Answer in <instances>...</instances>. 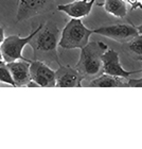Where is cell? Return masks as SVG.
Wrapping results in <instances>:
<instances>
[{
	"mask_svg": "<svg viewBox=\"0 0 142 149\" xmlns=\"http://www.w3.org/2000/svg\"><path fill=\"white\" fill-rule=\"evenodd\" d=\"M61 31L52 22L43 24L41 28L31 38L29 45L33 51V60L43 61L45 63L55 62L61 64L57 52Z\"/></svg>",
	"mask_w": 142,
	"mask_h": 149,
	"instance_id": "obj_1",
	"label": "cell"
},
{
	"mask_svg": "<svg viewBox=\"0 0 142 149\" xmlns=\"http://www.w3.org/2000/svg\"><path fill=\"white\" fill-rule=\"evenodd\" d=\"M108 49V46L103 42H88L86 46L81 48L80 59L75 68L88 82L103 74L102 56Z\"/></svg>",
	"mask_w": 142,
	"mask_h": 149,
	"instance_id": "obj_2",
	"label": "cell"
},
{
	"mask_svg": "<svg viewBox=\"0 0 142 149\" xmlns=\"http://www.w3.org/2000/svg\"><path fill=\"white\" fill-rule=\"evenodd\" d=\"M93 30L85 27L81 18H71L61 32L59 46L63 49H81L89 42Z\"/></svg>",
	"mask_w": 142,
	"mask_h": 149,
	"instance_id": "obj_3",
	"label": "cell"
},
{
	"mask_svg": "<svg viewBox=\"0 0 142 149\" xmlns=\"http://www.w3.org/2000/svg\"><path fill=\"white\" fill-rule=\"evenodd\" d=\"M41 26H43V24H39L36 28L32 30V32L28 36L26 37H20L18 34L4 37L2 43L0 44V50L2 53L3 61L6 63H9L12 61H16V60H25L26 58L22 56V50H23L25 46L29 45L31 38L41 28Z\"/></svg>",
	"mask_w": 142,
	"mask_h": 149,
	"instance_id": "obj_4",
	"label": "cell"
},
{
	"mask_svg": "<svg viewBox=\"0 0 142 149\" xmlns=\"http://www.w3.org/2000/svg\"><path fill=\"white\" fill-rule=\"evenodd\" d=\"M56 0H18L16 22H21L51 11Z\"/></svg>",
	"mask_w": 142,
	"mask_h": 149,
	"instance_id": "obj_5",
	"label": "cell"
},
{
	"mask_svg": "<svg viewBox=\"0 0 142 149\" xmlns=\"http://www.w3.org/2000/svg\"><path fill=\"white\" fill-rule=\"evenodd\" d=\"M93 33L103 35L120 44L126 43L139 34L137 28L132 24H114L93 29Z\"/></svg>",
	"mask_w": 142,
	"mask_h": 149,
	"instance_id": "obj_6",
	"label": "cell"
},
{
	"mask_svg": "<svg viewBox=\"0 0 142 149\" xmlns=\"http://www.w3.org/2000/svg\"><path fill=\"white\" fill-rule=\"evenodd\" d=\"M30 76L38 86H55V72L48 66V64L38 60H31L30 62Z\"/></svg>",
	"mask_w": 142,
	"mask_h": 149,
	"instance_id": "obj_7",
	"label": "cell"
},
{
	"mask_svg": "<svg viewBox=\"0 0 142 149\" xmlns=\"http://www.w3.org/2000/svg\"><path fill=\"white\" fill-rule=\"evenodd\" d=\"M102 63H103V72L104 74H111V76H117L122 78H130L132 74L142 72V69L139 70H125L120 64V56L117 51L112 49H107L102 56Z\"/></svg>",
	"mask_w": 142,
	"mask_h": 149,
	"instance_id": "obj_8",
	"label": "cell"
},
{
	"mask_svg": "<svg viewBox=\"0 0 142 149\" xmlns=\"http://www.w3.org/2000/svg\"><path fill=\"white\" fill-rule=\"evenodd\" d=\"M83 77L75 67L59 64L55 70V86L57 87H82Z\"/></svg>",
	"mask_w": 142,
	"mask_h": 149,
	"instance_id": "obj_9",
	"label": "cell"
},
{
	"mask_svg": "<svg viewBox=\"0 0 142 149\" xmlns=\"http://www.w3.org/2000/svg\"><path fill=\"white\" fill-rule=\"evenodd\" d=\"M30 62L31 60H16L6 63L15 86H27L31 82L30 76Z\"/></svg>",
	"mask_w": 142,
	"mask_h": 149,
	"instance_id": "obj_10",
	"label": "cell"
},
{
	"mask_svg": "<svg viewBox=\"0 0 142 149\" xmlns=\"http://www.w3.org/2000/svg\"><path fill=\"white\" fill-rule=\"evenodd\" d=\"M96 0H74L67 4H59L57 10L71 17V18H83L90 14Z\"/></svg>",
	"mask_w": 142,
	"mask_h": 149,
	"instance_id": "obj_11",
	"label": "cell"
},
{
	"mask_svg": "<svg viewBox=\"0 0 142 149\" xmlns=\"http://www.w3.org/2000/svg\"><path fill=\"white\" fill-rule=\"evenodd\" d=\"M128 79V78H127ZM127 79L117 76L104 74L89 81V87H127Z\"/></svg>",
	"mask_w": 142,
	"mask_h": 149,
	"instance_id": "obj_12",
	"label": "cell"
},
{
	"mask_svg": "<svg viewBox=\"0 0 142 149\" xmlns=\"http://www.w3.org/2000/svg\"><path fill=\"white\" fill-rule=\"evenodd\" d=\"M122 50L130 59L142 61V34H138L126 43L121 44Z\"/></svg>",
	"mask_w": 142,
	"mask_h": 149,
	"instance_id": "obj_13",
	"label": "cell"
},
{
	"mask_svg": "<svg viewBox=\"0 0 142 149\" xmlns=\"http://www.w3.org/2000/svg\"><path fill=\"white\" fill-rule=\"evenodd\" d=\"M104 8L109 15L123 18L127 14V3L124 0H104V3L98 4Z\"/></svg>",
	"mask_w": 142,
	"mask_h": 149,
	"instance_id": "obj_14",
	"label": "cell"
},
{
	"mask_svg": "<svg viewBox=\"0 0 142 149\" xmlns=\"http://www.w3.org/2000/svg\"><path fill=\"white\" fill-rule=\"evenodd\" d=\"M0 82L15 86V83H14V80L11 76V72H10L9 68L6 66V63L3 60H0Z\"/></svg>",
	"mask_w": 142,
	"mask_h": 149,
	"instance_id": "obj_15",
	"label": "cell"
},
{
	"mask_svg": "<svg viewBox=\"0 0 142 149\" xmlns=\"http://www.w3.org/2000/svg\"><path fill=\"white\" fill-rule=\"evenodd\" d=\"M127 87H142V78L139 79H127Z\"/></svg>",
	"mask_w": 142,
	"mask_h": 149,
	"instance_id": "obj_16",
	"label": "cell"
},
{
	"mask_svg": "<svg viewBox=\"0 0 142 149\" xmlns=\"http://www.w3.org/2000/svg\"><path fill=\"white\" fill-rule=\"evenodd\" d=\"M126 3L132 6V9H142V0H124Z\"/></svg>",
	"mask_w": 142,
	"mask_h": 149,
	"instance_id": "obj_17",
	"label": "cell"
},
{
	"mask_svg": "<svg viewBox=\"0 0 142 149\" xmlns=\"http://www.w3.org/2000/svg\"><path fill=\"white\" fill-rule=\"evenodd\" d=\"M3 38H4V30L2 27H0V44L2 43Z\"/></svg>",
	"mask_w": 142,
	"mask_h": 149,
	"instance_id": "obj_18",
	"label": "cell"
},
{
	"mask_svg": "<svg viewBox=\"0 0 142 149\" xmlns=\"http://www.w3.org/2000/svg\"><path fill=\"white\" fill-rule=\"evenodd\" d=\"M136 28H137V30H138V32H139L140 34H142V24L138 26V27H136Z\"/></svg>",
	"mask_w": 142,
	"mask_h": 149,
	"instance_id": "obj_19",
	"label": "cell"
},
{
	"mask_svg": "<svg viewBox=\"0 0 142 149\" xmlns=\"http://www.w3.org/2000/svg\"><path fill=\"white\" fill-rule=\"evenodd\" d=\"M0 60H3L2 59V53H1V50H0Z\"/></svg>",
	"mask_w": 142,
	"mask_h": 149,
	"instance_id": "obj_20",
	"label": "cell"
}]
</instances>
